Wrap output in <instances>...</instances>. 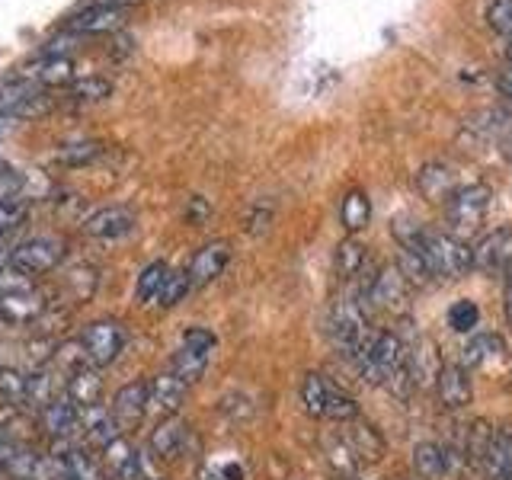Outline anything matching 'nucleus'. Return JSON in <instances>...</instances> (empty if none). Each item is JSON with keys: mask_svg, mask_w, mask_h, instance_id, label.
I'll list each match as a JSON object with an SVG mask.
<instances>
[{"mask_svg": "<svg viewBox=\"0 0 512 480\" xmlns=\"http://www.w3.org/2000/svg\"><path fill=\"white\" fill-rule=\"evenodd\" d=\"M368 327H372L368 324V308L359 295H343L330 304L327 330L333 336V343L340 346L352 362L362 356V349L372 340V330Z\"/></svg>", "mask_w": 512, "mask_h": 480, "instance_id": "1", "label": "nucleus"}, {"mask_svg": "<svg viewBox=\"0 0 512 480\" xmlns=\"http://www.w3.org/2000/svg\"><path fill=\"white\" fill-rule=\"evenodd\" d=\"M359 298L388 314H407L410 311V285L400 276L397 266H375L359 272Z\"/></svg>", "mask_w": 512, "mask_h": 480, "instance_id": "2", "label": "nucleus"}, {"mask_svg": "<svg viewBox=\"0 0 512 480\" xmlns=\"http://www.w3.org/2000/svg\"><path fill=\"white\" fill-rule=\"evenodd\" d=\"M404 362H407L404 340H400V336L391 333V330H381V333H372V340H368V346L362 349V356L356 359V368H359V375L368 384H378V388H384V384L394 378V372Z\"/></svg>", "mask_w": 512, "mask_h": 480, "instance_id": "3", "label": "nucleus"}, {"mask_svg": "<svg viewBox=\"0 0 512 480\" xmlns=\"http://www.w3.org/2000/svg\"><path fill=\"white\" fill-rule=\"evenodd\" d=\"M493 205V192L484 183L455 186L452 196L445 199V218L455 231H477L484 224Z\"/></svg>", "mask_w": 512, "mask_h": 480, "instance_id": "4", "label": "nucleus"}, {"mask_svg": "<svg viewBox=\"0 0 512 480\" xmlns=\"http://www.w3.org/2000/svg\"><path fill=\"white\" fill-rule=\"evenodd\" d=\"M125 327L119 320H93V324L84 327V336H80V346H84L87 365L93 368H109L125 352Z\"/></svg>", "mask_w": 512, "mask_h": 480, "instance_id": "5", "label": "nucleus"}, {"mask_svg": "<svg viewBox=\"0 0 512 480\" xmlns=\"http://www.w3.org/2000/svg\"><path fill=\"white\" fill-rule=\"evenodd\" d=\"M64 240L58 237H29L23 244H16L10 250V266L23 276H45L64 260Z\"/></svg>", "mask_w": 512, "mask_h": 480, "instance_id": "6", "label": "nucleus"}, {"mask_svg": "<svg viewBox=\"0 0 512 480\" xmlns=\"http://www.w3.org/2000/svg\"><path fill=\"white\" fill-rule=\"evenodd\" d=\"M148 407H151V381L135 378V381L122 384V388H119L116 394H112L109 413H112V420H116L119 429L132 432V429L141 426V420H144V413H148Z\"/></svg>", "mask_w": 512, "mask_h": 480, "instance_id": "7", "label": "nucleus"}, {"mask_svg": "<svg viewBox=\"0 0 512 480\" xmlns=\"http://www.w3.org/2000/svg\"><path fill=\"white\" fill-rule=\"evenodd\" d=\"M48 106H52V96L45 93V87L32 84V80H16V84L0 87V116L10 122L39 116Z\"/></svg>", "mask_w": 512, "mask_h": 480, "instance_id": "8", "label": "nucleus"}, {"mask_svg": "<svg viewBox=\"0 0 512 480\" xmlns=\"http://www.w3.org/2000/svg\"><path fill=\"white\" fill-rule=\"evenodd\" d=\"M471 263L480 272H500L512 266V228H493L471 247Z\"/></svg>", "mask_w": 512, "mask_h": 480, "instance_id": "9", "label": "nucleus"}, {"mask_svg": "<svg viewBox=\"0 0 512 480\" xmlns=\"http://www.w3.org/2000/svg\"><path fill=\"white\" fill-rule=\"evenodd\" d=\"M231 263V247L224 244V240H212V244H205L202 250H196V256L189 260L186 266V279H189V288H205L212 285L224 269Z\"/></svg>", "mask_w": 512, "mask_h": 480, "instance_id": "10", "label": "nucleus"}, {"mask_svg": "<svg viewBox=\"0 0 512 480\" xmlns=\"http://www.w3.org/2000/svg\"><path fill=\"white\" fill-rule=\"evenodd\" d=\"M340 436L346 439L349 452L356 455V461L375 464V461L384 458V452H388V442H384V436L378 432V426L365 423L362 416H356V420H349Z\"/></svg>", "mask_w": 512, "mask_h": 480, "instance_id": "11", "label": "nucleus"}, {"mask_svg": "<svg viewBox=\"0 0 512 480\" xmlns=\"http://www.w3.org/2000/svg\"><path fill=\"white\" fill-rule=\"evenodd\" d=\"M436 394H439V404L445 410H464L471 404V378H468V368L461 365H442L439 375H436Z\"/></svg>", "mask_w": 512, "mask_h": 480, "instance_id": "12", "label": "nucleus"}, {"mask_svg": "<svg viewBox=\"0 0 512 480\" xmlns=\"http://www.w3.org/2000/svg\"><path fill=\"white\" fill-rule=\"evenodd\" d=\"M64 397L71 400L77 410H90L103 400V378H100V368L93 365H80L68 375L64 381Z\"/></svg>", "mask_w": 512, "mask_h": 480, "instance_id": "13", "label": "nucleus"}, {"mask_svg": "<svg viewBox=\"0 0 512 480\" xmlns=\"http://www.w3.org/2000/svg\"><path fill=\"white\" fill-rule=\"evenodd\" d=\"M135 228V215L125 205H106L84 221V231L96 240H116Z\"/></svg>", "mask_w": 512, "mask_h": 480, "instance_id": "14", "label": "nucleus"}, {"mask_svg": "<svg viewBox=\"0 0 512 480\" xmlns=\"http://www.w3.org/2000/svg\"><path fill=\"white\" fill-rule=\"evenodd\" d=\"M186 439H189V432H186V423L183 420H176V416H167V420H160L154 429H151V455L157 461H173V458H180L186 452Z\"/></svg>", "mask_w": 512, "mask_h": 480, "instance_id": "15", "label": "nucleus"}, {"mask_svg": "<svg viewBox=\"0 0 512 480\" xmlns=\"http://www.w3.org/2000/svg\"><path fill=\"white\" fill-rule=\"evenodd\" d=\"M125 13L122 7H103V4H90L87 10L74 13L68 20V32L71 36H93V32H109V29H119L125 23Z\"/></svg>", "mask_w": 512, "mask_h": 480, "instance_id": "16", "label": "nucleus"}, {"mask_svg": "<svg viewBox=\"0 0 512 480\" xmlns=\"http://www.w3.org/2000/svg\"><path fill=\"white\" fill-rule=\"evenodd\" d=\"M45 314V298L32 288V292H13L0 298V320L10 327H26L36 324V320Z\"/></svg>", "mask_w": 512, "mask_h": 480, "instance_id": "17", "label": "nucleus"}, {"mask_svg": "<svg viewBox=\"0 0 512 480\" xmlns=\"http://www.w3.org/2000/svg\"><path fill=\"white\" fill-rule=\"evenodd\" d=\"M74 77V61L68 55H39L23 68V80H32L39 87H61Z\"/></svg>", "mask_w": 512, "mask_h": 480, "instance_id": "18", "label": "nucleus"}, {"mask_svg": "<svg viewBox=\"0 0 512 480\" xmlns=\"http://www.w3.org/2000/svg\"><path fill=\"white\" fill-rule=\"evenodd\" d=\"M42 426L52 442H71V436H77V429H80V410L68 397H55L52 404L42 410Z\"/></svg>", "mask_w": 512, "mask_h": 480, "instance_id": "19", "label": "nucleus"}, {"mask_svg": "<svg viewBox=\"0 0 512 480\" xmlns=\"http://www.w3.org/2000/svg\"><path fill=\"white\" fill-rule=\"evenodd\" d=\"M55 458L68 480H103V468L93 461L87 448L71 442H55Z\"/></svg>", "mask_w": 512, "mask_h": 480, "instance_id": "20", "label": "nucleus"}, {"mask_svg": "<svg viewBox=\"0 0 512 480\" xmlns=\"http://www.w3.org/2000/svg\"><path fill=\"white\" fill-rule=\"evenodd\" d=\"M480 468H484L487 480H512V439H509V432L493 429V436L484 448V458H480Z\"/></svg>", "mask_w": 512, "mask_h": 480, "instance_id": "21", "label": "nucleus"}, {"mask_svg": "<svg viewBox=\"0 0 512 480\" xmlns=\"http://www.w3.org/2000/svg\"><path fill=\"white\" fill-rule=\"evenodd\" d=\"M103 461L119 480H138L141 477V458L125 436H116L109 445H103Z\"/></svg>", "mask_w": 512, "mask_h": 480, "instance_id": "22", "label": "nucleus"}, {"mask_svg": "<svg viewBox=\"0 0 512 480\" xmlns=\"http://www.w3.org/2000/svg\"><path fill=\"white\" fill-rule=\"evenodd\" d=\"M407 368L413 375V384H423V381H432L436 384V375H439V349L432 340H426V336H420L410 349H407Z\"/></svg>", "mask_w": 512, "mask_h": 480, "instance_id": "23", "label": "nucleus"}, {"mask_svg": "<svg viewBox=\"0 0 512 480\" xmlns=\"http://www.w3.org/2000/svg\"><path fill=\"white\" fill-rule=\"evenodd\" d=\"M416 189H420L423 196L432 199V202H436V199L445 202L455 192V173H452V167L439 164V160H436V164H426L420 173H416Z\"/></svg>", "mask_w": 512, "mask_h": 480, "instance_id": "24", "label": "nucleus"}, {"mask_svg": "<svg viewBox=\"0 0 512 480\" xmlns=\"http://www.w3.org/2000/svg\"><path fill=\"white\" fill-rule=\"evenodd\" d=\"M365 263H368V250H365V244L359 237H346L333 253V272L343 282L359 279V272L365 269Z\"/></svg>", "mask_w": 512, "mask_h": 480, "instance_id": "25", "label": "nucleus"}, {"mask_svg": "<svg viewBox=\"0 0 512 480\" xmlns=\"http://www.w3.org/2000/svg\"><path fill=\"white\" fill-rule=\"evenodd\" d=\"M186 394H189V384L180 381L173 372H164V375H157L151 381V404L160 407L164 413H170V416L183 407Z\"/></svg>", "mask_w": 512, "mask_h": 480, "instance_id": "26", "label": "nucleus"}, {"mask_svg": "<svg viewBox=\"0 0 512 480\" xmlns=\"http://www.w3.org/2000/svg\"><path fill=\"white\" fill-rule=\"evenodd\" d=\"M80 429H84L87 439L100 448L119 436V426H116V420H112L109 407H103V404H96L90 410H80Z\"/></svg>", "mask_w": 512, "mask_h": 480, "instance_id": "27", "label": "nucleus"}, {"mask_svg": "<svg viewBox=\"0 0 512 480\" xmlns=\"http://www.w3.org/2000/svg\"><path fill=\"white\" fill-rule=\"evenodd\" d=\"M330 388L333 384L320 375V372H308L301 378V407L308 416H314V420H324L327 413V397H330Z\"/></svg>", "mask_w": 512, "mask_h": 480, "instance_id": "28", "label": "nucleus"}, {"mask_svg": "<svg viewBox=\"0 0 512 480\" xmlns=\"http://www.w3.org/2000/svg\"><path fill=\"white\" fill-rule=\"evenodd\" d=\"M413 471L423 480H442L448 474V458L439 442H420L413 448Z\"/></svg>", "mask_w": 512, "mask_h": 480, "instance_id": "29", "label": "nucleus"}, {"mask_svg": "<svg viewBox=\"0 0 512 480\" xmlns=\"http://www.w3.org/2000/svg\"><path fill=\"white\" fill-rule=\"evenodd\" d=\"M340 221H343V228H346L349 234L362 231L365 224L372 221V202H368V196H365L362 189L346 192L343 208H340Z\"/></svg>", "mask_w": 512, "mask_h": 480, "instance_id": "30", "label": "nucleus"}, {"mask_svg": "<svg viewBox=\"0 0 512 480\" xmlns=\"http://www.w3.org/2000/svg\"><path fill=\"white\" fill-rule=\"evenodd\" d=\"M324 458H327L330 474H359V461H356V455L349 452V445H346V439L340 436V432L324 436Z\"/></svg>", "mask_w": 512, "mask_h": 480, "instance_id": "31", "label": "nucleus"}, {"mask_svg": "<svg viewBox=\"0 0 512 480\" xmlns=\"http://www.w3.org/2000/svg\"><path fill=\"white\" fill-rule=\"evenodd\" d=\"M167 276H170V266H167L164 260H154V263L144 266V269H141V276H138V285H135V298H138V304H151V301H157V295H160V288H164Z\"/></svg>", "mask_w": 512, "mask_h": 480, "instance_id": "32", "label": "nucleus"}, {"mask_svg": "<svg viewBox=\"0 0 512 480\" xmlns=\"http://www.w3.org/2000/svg\"><path fill=\"white\" fill-rule=\"evenodd\" d=\"M58 397V388H55V375L39 368V372L26 375V407H36L39 413L52 404Z\"/></svg>", "mask_w": 512, "mask_h": 480, "instance_id": "33", "label": "nucleus"}, {"mask_svg": "<svg viewBox=\"0 0 512 480\" xmlns=\"http://www.w3.org/2000/svg\"><path fill=\"white\" fill-rule=\"evenodd\" d=\"M496 352H503V340L496 333H480L474 336V340L461 349V368H480L490 356H496Z\"/></svg>", "mask_w": 512, "mask_h": 480, "instance_id": "34", "label": "nucleus"}, {"mask_svg": "<svg viewBox=\"0 0 512 480\" xmlns=\"http://www.w3.org/2000/svg\"><path fill=\"white\" fill-rule=\"evenodd\" d=\"M0 404L20 410L26 407V375L13 365H0Z\"/></svg>", "mask_w": 512, "mask_h": 480, "instance_id": "35", "label": "nucleus"}, {"mask_svg": "<svg viewBox=\"0 0 512 480\" xmlns=\"http://www.w3.org/2000/svg\"><path fill=\"white\" fill-rule=\"evenodd\" d=\"M205 365H208L205 352H192V349L180 346V349H176L173 362H170V372L180 381H186V384H196L205 375Z\"/></svg>", "mask_w": 512, "mask_h": 480, "instance_id": "36", "label": "nucleus"}, {"mask_svg": "<svg viewBox=\"0 0 512 480\" xmlns=\"http://www.w3.org/2000/svg\"><path fill=\"white\" fill-rule=\"evenodd\" d=\"M397 272L400 276L407 279V285L410 288H426L429 282H432V272H429V266L423 263V256L420 253H413V250H404L400 247L397 250Z\"/></svg>", "mask_w": 512, "mask_h": 480, "instance_id": "37", "label": "nucleus"}, {"mask_svg": "<svg viewBox=\"0 0 512 480\" xmlns=\"http://www.w3.org/2000/svg\"><path fill=\"white\" fill-rule=\"evenodd\" d=\"M356 416H359L356 397H349L346 391H340V388L333 384V388H330V397H327V413H324V420L349 423V420H356Z\"/></svg>", "mask_w": 512, "mask_h": 480, "instance_id": "38", "label": "nucleus"}, {"mask_svg": "<svg viewBox=\"0 0 512 480\" xmlns=\"http://www.w3.org/2000/svg\"><path fill=\"white\" fill-rule=\"evenodd\" d=\"M103 154V144L100 141H71L64 144V148L58 151V160L68 167H80V164H90L93 157Z\"/></svg>", "mask_w": 512, "mask_h": 480, "instance_id": "39", "label": "nucleus"}, {"mask_svg": "<svg viewBox=\"0 0 512 480\" xmlns=\"http://www.w3.org/2000/svg\"><path fill=\"white\" fill-rule=\"evenodd\" d=\"M477 320H480V308L468 298H461L448 308V327H452L455 333H471L477 327Z\"/></svg>", "mask_w": 512, "mask_h": 480, "instance_id": "40", "label": "nucleus"}, {"mask_svg": "<svg viewBox=\"0 0 512 480\" xmlns=\"http://www.w3.org/2000/svg\"><path fill=\"white\" fill-rule=\"evenodd\" d=\"M189 292H192V288H189L186 272H176V269H170V276H167L164 288H160L157 301H160V308H176V304H180V301H183Z\"/></svg>", "mask_w": 512, "mask_h": 480, "instance_id": "41", "label": "nucleus"}, {"mask_svg": "<svg viewBox=\"0 0 512 480\" xmlns=\"http://www.w3.org/2000/svg\"><path fill=\"white\" fill-rule=\"evenodd\" d=\"M487 26L496 32V36H503V39L512 42V0H490Z\"/></svg>", "mask_w": 512, "mask_h": 480, "instance_id": "42", "label": "nucleus"}, {"mask_svg": "<svg viewBox=\"0 0 512 480\" xmlns=\"http://www.w3.org/2000/svg\"><path fill=\"white\" fill-rule=\"evenodd\" d=\"M112 93V84L106 77H84V80H74L71 84V96L74 100H103V96Z\"/></svg>", "mask_w": 512, "mask_h": 480, "instance_id": "43", "label": "nucleus"}, {"mask_svg": "<svg viewBox=\"0 0 512 480\" xmlns=\"http://www.w3.org/2000/svg\"><path fill=\"white\" fill-rule=\"evenodd\" d=\"M218 410L224 416H231V420L244 423L253 416V400L247 394H224V397H218Z\"/></svg>", "mask_w": 512, "mask_h": 480, "instance_id": "44", "label": "nucleus"}, {"mask_svg": "<svg viewBox=\"0 0 512 480\" xmlns=\"http://www.w3.org/2000/svg\"><path fill=\"white\" fill-rule=\"evenodd\" d=\"M23 221H26V205L23 202H16V199L0 202V240H4L7 234H13Z\"/></svg>", "mask_w": 512, "mask_h": 480, "instance_id": "45", "label": "nucleus"}, {"mask_svg": "<svg viewBox=\"0 0 512 480\" xmlns=\"http://www.w3.org/2000/svg\"><path fill=\"white\" fill-rule=\"evenodd\" d=\"M215 343H218V336L212 330H205V327H189L183 333V346L192 349V352H205V356H208V352L215 349Z\"/></svg>", "mask_w": 512, "mask_h": 480, "instance_id": "46", "label": "nucleus"}, {"mask_svg": "<svg viewBox=\"0 0 512 480\" xmlns=\"http://www.w3.org/2000/svg\"><path fill=\"white\" fill-rule=\"evenodd\" d=\"M20 189H23V173L13 167H0V202L16 199Z\"/></svg>", "mask_w": 512, "mask_h": 480, "instance_id": "47", "label": "nucleus"}, {"mask_svg": "<svg viewBox=\"0 0 512 480\" xmlns=\"http://www.w3.org/2000/svg\"><path fill=\"white\" fill-rule=\"evenodd\" d=\"M208 212H212V208H208V202H205L202 196H192L189 205H186V218H189V221H196V224H202V221L208 218Z\"/></svg>", "mask_w": 512, "mask_h": 480, "instance_id": "48", "label": "nucleus"}, {"mask_svg": "<svg viewBox=\"0 0 512 480\" xmlns=\"http://www.w3.org/2000/svg\"><path fill=\"white\" fill-rule=\"evenodd\" d=\"M496 87H500V93L506 96V100H512V64L500 74V80H496Z\"/></svg>", "mask_w": 512, "mask_h": 480, "instance_id": "49", "label": "nucleus"}, {"mask_svg": "<svg viewBox=\"0 0 512 480\" xmlns=\"http://www.w3.org/2000/svg\"><path fill=\"white\" fill-rule=\"evenodd\" d=\"M506 320L512 327V266H509V279H506Z\"/></svg>", "mask_w": 512, "mask_h": 480, "instance_id": "50", "label": "nucleus"}, {"mask_svg": "<svg viewBox=\"0 0 512 480\" xmlns=\"http://www.w3.org/2000/svg\"><path fill=\"white\" fill-rule=\"evenodd\" d=\"M330 480H362L359 474H330Z\"/></svg>", "mask_w": 512, "mask_h": 480, "instance_id": "51", "label": "nucleus"}, {"mask_svg": "<svg viewBox=\"0 0 512 480\" xmlns=\"http://www.w3.org/2000/svg\"><path fill=\"white\" fill-rule=\"evenodd\" d=\"M509 64H512V45H509Z\"/></svg>", "mask_w": 512, "mask_h": 480, "instance_id": "52", "label": "nucleus"}, {"mask_svg": "<svg viewBox=\"0 0 512 480\" xmlns=\"http://www.w3.org/2000/svg\"><path fill=\"white\" fill-rule=\"evenodd\" d=\"M0 477H4V471H0Z\"/></svg>", "mask_w": 512, "mask_h": 480, "instance_id": "53", "label": "nucleus"}]
</instances>
